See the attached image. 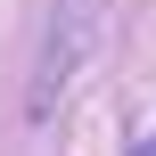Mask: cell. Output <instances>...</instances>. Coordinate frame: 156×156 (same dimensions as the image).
<instances>
[{
	"instance_id": "obj_1",
	"label": "cell",
	"mask_w": 156,
	"mask_h": 156,
	"mask_svg": "<svg viewBox=\"0 0 156 156\" xmlns=\"http://www.w3.org/2000/svg\"><path fill=\"white\" fill-rule=\"evenodd\" d=\"M90 41H99V0H49V33H41V58H33V99H25L33 123L58 115V99L74 90V74L90 58Z\"/></svg>"
}]
</instances>
